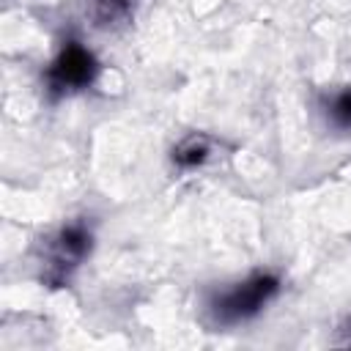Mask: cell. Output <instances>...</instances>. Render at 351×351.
<instances>
[{"label": "cell", "mask_w": 351, "mask_h": 351, "mask_svg": "<svg viewBox=\"0 0 351 351\" xmlns=\"http://www.w3.org/2000/svg\"><path fill=\"white\" fill-rule=\"evenodd\" d=\"M93 74H96L93 55L80 44H69L49 69V85L55 90H74V88H85L93 80Z\"/></svg>", "instance_id": "cell-2"}, {"label": "cell", "mask_w": 351, "mask_h": 351, "mask_svg": "<svg viewBox=\"0 0 351 351\" xmlns=\"http://www.w3.org/2000/svg\"><path fill=\"white\" fill-rule=\"evenodd\" d=\"M277 293V280L271 274H255L236 288L219 293L214 299V315L219 324H239L252 318L271 296Z\"/></svg>", "instance_id": "cell-1"}, {"label": "cell", "mask_w": 351, "mask_h": 351, "mask_svg": "<svg viewBox=\"0 0 351 351\" xmlns=\"http://www.w3.org/2000/svg\"><path fill=\"white\" fill-rule=\"evenodd\" d=\"M329 118L335 126H343V129H351V90H343L332 99L329 104Z\"/></svg>", "instance_id": "cell-3"}]
</instances>
